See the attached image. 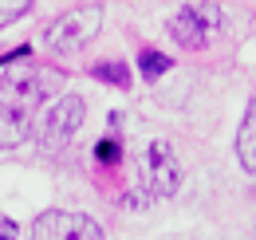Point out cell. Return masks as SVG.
Wrapping results in <instances>:
<instances>
[{"label": "cell", "instance_id": "1", "mask_svg": "<svg viewBox=\"0 0 256 240\" xmlns=\"http://www.w3.org/2000/svg\"><path fill=\"white\" fill-rule=\"evenodd\" d=\"M64 87V75L52 71V67H24V71H12L0 79V106H16V110H28L40 102H48L52 94H60Z\"/></svg>", "mask_w": 256, "mask_h": 240}, {"label": "cell", "instance_id": "2", "mask_svg": "<svg viewBox=\"0 0 256 240\" xmlns=\"http://www.w3.org/2000/svg\"><path fill=\"white\" fill-rule=\"evenodd\" d=\"M98 32H102V4H83V8H71L60 20H52L48 32H44V44L52 52H79L83 44H91Z\"/></svg>", "mask_w": 256, "mask_h": 240}, {"label": "cell", "instance_id": "3", "mask_svg": "<svg viewBox=\"0 0 256 240\" xmlns=\"http://www.w3.org/2000/svg\"><path fill=\"white\" fill-rule=\"evenodd\" d=\"M221 28H224L221 4H186V8L174 12V20H170V36H174L182 48H190V52H205L209 40Z\"/></svg>", "mask_w": 256, "mask_h": 240}, {"label": "cell", "instance_id": "4", "mask_svg": "<svg viewBox=\"0 0 256 240\" xmlns=\"http://www.w3.org/2000/svg\"><path fill=\"white\" fill-rule=\"evenodd\" d=\"M142 185L150 197H174L182 189V166L166 138H154L142 154Z\"/></svg>", "mask_w": 256, "mask_h": 240}, {"label": "cell", "instance_id": "5", "mask_svg": "<svg viewBox=\"0 0 256 240\" xmlns=\"http://www.w3.org/2000/svg\"><path fill=\"white\" fill-rule=\"evenodd\" d=\"M32 240H102V228L87 212L48 209L32 220Z\"/></svg>", "mask_w": 256, "mask_h": 240}, {"label": "cell", "instance_id": "6", "mask_svg": "<svg viewBox=\"0 0 256 240\" xmlns=\"http://www.w3.org/2000/svg\"><path fill=\"white\" fill-rule=\"evenodd\" d=\"M83 118H87V102H83L79 94L56 98V102L48 106V118H44V146H52V150L67 146V142L79 134Z\"/></svg>", "mask_w": 256, "mask_h": 240}, {"label": "cell", "instance_id": "7", "mask_svg": "<svg viewBox=\"0 0 256 240\" xmlns=\"http://www.w3.org/2000/svg\"><path fill=\"white\" fill-rule=\"evenodd\" d=\"M32 138V114L16 106H0V150H12Z\"/></svg>", "mask_w": 256, "mask_h": 240}, {"label": "cell", "instance_id": "8", "mask_svg": "<svg viewBox=\"0 0 256 240\" xmlns=\"http://www.w3.org/2000/svg\"><path fill=\"white\" fill-rule=\"evenodd\" d=\"M236 158H240V166L248 174H256V98L248 102V110L240 118V130H236Z\"/></svg>", "mask_w": 256, "mask_h": 240}, {"label": "cell", "instance_id": "9", "mask_svg": "<svg viewBox=\"0 0 256 240\" xmlns=\"http://www.w3.org/2000/svg\"><path fill=\"white\" fill-rule=\"evenodd\" d=\"M170 67H174V60L162 56V52H154V48H142V52H138V71H142V79H150V83L162 79Z\"/></svg>", "mask_w": 256, "mask_h": 240}, {"label": "cell", "instance_id": "10", "mask_svg": "<svg viewBox=\"0 0 256 240\" xmlns=\"http://www.w3.org/2000/svg\"><path fill=\"white\" fill-rule=\"evenodd\" d=\"M91 75L102 79V83H114V87H122V90L130 87V67H126V63H118V60H114V63H98Z\"/></svg>", "mask_w": 256, "mask_h": 240}, {"label": "cell", "instance_id": "11", "mask_svg": "<svg viewBox=\"0 0 256 240\" xmlns=\"http://www.w3.org/2000/svg\"><path fill=\"white\" fill-rule=\"evenodd\" d=\"M28 8H32V0H0V28L12 24V20H20Z\"/></svg>", "mask_w": 256, "mask_h": 240}, {"label": "cell", "instance_id": "12", "mask_svg": "<svg viewBox=\"0 0 256 240\" xmlns=\"http://www.w3.org/2000/svg\"><path fill=\"white\" fill-rule=\"evenodd\" d=\"M98 162H110V166H114V162H118V154H122V150H118V142H114V138H106V142H98Z\"/></svg>", "mask_w": 256, "mask_h": 240}, {"label": "cell", "instance_id": "13", "mask_svg": "<svg viewBox=\"0 0 256 240\" xmlns=\"http://www.w3.org/2000/svg\"><path fill=\"white\" fill-rule=\"evenodd\" d=\"M16 236H20L16 220H12V216H0V240H16Z\"/></svg>", "mask_w": 256, "mask_h": 240}]
</instances>
